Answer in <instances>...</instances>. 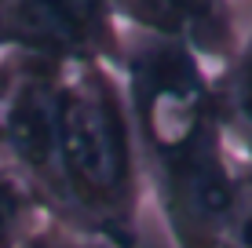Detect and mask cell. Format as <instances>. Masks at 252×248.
<instances>
[{
    "label": "cell",
    "mask_w": 252,
    "mask_h": 248,
    "mask_svg": "<svg viewBox=\"0 0 252 248\" xmlns=\"http://www.w3.org/2000/svg\"><path fill=\"white\" fill-rule=\"evenodd\" d=\"M121 84L139 172L172 245L216 248L241 186V165L216 121V73L172 40L125 29Z\"/></svg>",
    "instance_id": "cell-1"
},
{
    "label": "cell",
    "mask_w": 252,
    "mask_h": 248,
    "mask_svg": "<svg viewBox=\"0 0 252 248\" xmlns=\"http://www.w3.org/2000/svg\"><path fill=\"white\" fill-rule=\"evenodd\" d=\"M59 172L66 223L106 248H139V150L117 70H59Z\"/></svg>",
    "instance_id": "cell-2"
},
{
    "label": "cell",
    "mask_w": 252,
    "mask_h": 248,
    "mask_svg": "<svg viewBox=\"0 0 252 248\" xmlns=\"http://www.w3.org/2000/svg\"><path fill=\"white\" fill-rule=\"evenodd\" d=\"M0 55L121 73L125 29L106 0H0Z\"/></svg>",
    "instance_id": "cell-3"
},
{
    "label": "cell",
    "mask_w": 252,
    "mask_h": 248,
    "mask_svg": "<svg viewBox=\"0 0 252 248\" xmlns=\"http://www.w3.org/2000/svg\"><path fill=\"white\" fill-rule=\"evenodd\" d=\"M114 15L121 29L150 33L172 40L201 58L208 73H220L238 55L245 33L238 29L230 4H208V0H114Z\"/></svg>",
    "instance_id": "cell-4"
},
{
    "label": "cell",
    "mask_w": 252,
    "mask_h": 248,
    "mask_svg": "<svg viewBox=\"0 0 252 248\" xmlns=\"http://www.w3.org/2000/svg\"><path fill=\"white\" fill-rule=\"evenodd\" d=\"M216 121L245 172H252V29L227 70L216 73Z\"/></svg>",
    "instance_id": "cell-5"
},
{
    "label": "cell",
    "mask_w": 252,
    "mask_h": 248,
    "mask_svg": "<svg viewBox=\"0 0 252 248\" xmlns=\"http://www.w3.org/2000/svg\"><path fill=\"white\" fill-rule=\"evenodd\" d=\"M44 219L37 197L0 165V248H19Z\"/></svg>",
    "instance_id": "cell-6"
},
{
    "label": "cell",
    "mask_w": 252,
    "mask_h": 248,
    "mask_svg": "<svg viewBox=\"0 0 252 248\" xmlns=\"http://www.w3.org/2000/svg\"><path fill=\"white\" fill-rule=\"evenodd\" d=\"M216 248H252V172H245V168H241V186H238L234 212H230Z\"/></svg>",
    "instance_id": "cell-7"
},
{
    "label": "cell",
    "mask_w": 252,
    "mask_h": 248,
    "mask_svg": "<svg viewBox=\"0 0 252 248\" xmlns=\"http://www.w3.org/2000/svg\"><path fill=\"white\" fill-rule=\"evenodd\" d=\"M19 248H106V245L95 241V237L77 234V230H69L63 223H55V219H44Z\"/></svg>",
    "instance_id": "cell-8"
},
{
    "label": "cell",
    "mask_w": 252,
    "mask_h": 248,
    "mask_svg": "<svg viewBox=\"0 0 252 248\" xmlns=\"http://www.w3.org/2000/svg\"><path fill=\"white\" fill-rule=\"evenodd\" d=\"M11 81H15V58L0 55V106H4L7 91H11Z\"/></svg>",
    "instance_id": "cell-9"
}]
</instances>
